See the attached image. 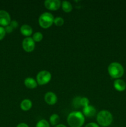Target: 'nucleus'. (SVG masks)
I'll return each mask as SVG.
<instances>
[{
  "mask_svg": "<svg viewBox=\"0 0 126 127\" xmlns=\"http://www.w3.org/2000/svg\"><path fill=\"white\" fill-rule=\"evenodd\" d=\"M32 107V102L30 99H25L21 103V109L23 111H28Z\"/></svg>",
  "mask_w": 126,
  "mask_h": 127,
  "instance_id": "obj_14",
  "label": "nucleus"
},
{
  "mask_svg": "<svg viewBox=\"0 0 126 127\" xmlns=\"http://www.w3.org/2000/svg\"><path fill=\"white\" fill-rule=\"evenodd\" d=\"M6 31H5L4 28L2 26H0V40L3 39L4 37L6 35Z\"/></svg>",
  "mask_w": 126,
  "mask_h": 127,
  "instance_id": "obj_22",
  "label": "nucleus"
},
{
  "mask_svg": "<svg viewBox=\"0 0 126 127\" xmlns=\"http://www.w3.org/2000/svg\"><path fill=\"white\" fill-rule=\"evenodd\" d=\"M21 32L23 36H25L27 37H30V36L32 35L33 33V29L32 27L28 24H23L21 26Z\"/></svg>",
  "mask_w": 126,
  "mask_h": 127,
  "instance_id": "obj_12",
  "label": "nucleus"
},
{
  "mask_svg": "<svg viewBox=\"0 0 126 127\" xmlns=\"http://www.w3.org/2000/svg\"><path fill=\"white\" fill-rule=\"evenodd\" d=\"M96 110L92 105H88L83 109V114L87 117H91L96 114Z\"/></svg>",
  "mask_w": 126,
  "mask_h": 127,
  "instance_id": "obj_11",
  "label": "nucleus"
},
{
  "mask_svg": "<svg viewBox=\"0 0 126 127\" xmlns=\"http://www.w3.org/2000/svg\"><path fill=\"white\" fill-rule=\"evenodd\" d=\"M64 23V19L61 17H56L54 19V24L56 26H62Z\"/></svg>",
  "mask_w": 126,
  "mask_h": 127,
  "instance_id": "obj_19",
  "label": "nucleus"
},
{
  "mask_svg": "<svg viewBox=\"0 0 126 127\" xmlns=\"http://www.w3.org/2000/svg\"><path fill=\"white\" fill-rule=\"evenodd\" d=\"M44 4L47 9L56 11L61 6V2L59 0H46Z\"/></svg>",
  "mask_w": 126,
  "mask_h": 127,
  "instance_id": "obj_7",
  "label": "nucleus"
},
{
  "mask_svg": "<svg viewBox=\"0 0 126 127\" xmlns=\"http://www.w3.org/2000/svg\"><path fill=\"white\" fill-rule=\"evenodd\" d=\"M35 127H50V125L45 119H42L37 122Z\"/></svg>",
  "mask_w": 126,
  "mask_h": 127,
  "instance_id": "obj_18",
  "label": "nucleus"
},
{
  "mask_svg": "<svg viewBox=\"0 0 126 127\" xmlns=\"http://www.w3.org/2000/svg\"><path fill=\"white\" fill-rule=\"evenodd\" d=\"M114 88L119 92H122L126 89V83L124 80L117 79L114 81Z\"/></svg>",
  "mask_w": 126,
  "mask_h": 127,
  "instance_id": "obj_10",
  "label": "nucleus"
},
{
  "mask_svg": "<svg viewBox=\"0 0 126 127\" xmlns=\"http://www.w3.org/2000/svg\"><path fill=\"white\" fill-rule=\"evenodd\" d=\"M4 29H5V31H6V33H11V32L13 31L14 29L12 28V27H11L10 25H8V26H7L5 27Z\"/></svg>",
  "mask_w": 126,
  "mask_h": 127,
  "instance_id": "obj_24",
  "label": "nucleus"
},
{
  "mask_svg": "<svg viewBox=\"0 0 126 127\" xmlns=\"http://www.w3.org/2000/svg\"><path fill=\"white\" fill-rule=\"evenodd\" d=\"M54 127H67L65 126V125H63V124H58V125H57L56 126H55Z\"/></svg>",
  "mask_w": 126,
  "mask_h": 127,
  "instance_id": "obj_27",
  "label": "nucleus"
},
{
  "mask_svg": "<svg viewBox=\"0 0 126 127\" xmlns=\"http://www.w3.org/2000/svg\"><path fill=\"white\" fill-rule=\"evenodd\" d=\"M89 103H90V101H89L88 99L86 97H81V99H80V104H81V107H85L89 105Z\"/></svg>",
  "mask_w": 126,
  "mask_h": 127,
  "instance_id": "obj_21",
  "label": "nucleus"
},
{
  "mask_svg": "<svg viewBox=\"0 0 126 127\" xmlns=\"http://www.w3.org/2000/svg\"><path fill=\"white\" fill-rule=\"evenodd\" d=\"M80 99L81 97H76L73 100V105L75 108H80L81 107L80 104Z\"/></svg>",
  "mask_w": 126,
  "mask_h": 127,
  "instance_id": "obj_20",
  "label": "nucleus"
},
{
  "mask_svg": "<svg viewBox=\"0 0 126 127\" xmlns=\"http://www.w3.org/2000/svg\"><path fill=\"white\" fill-rule=\"evenodd\" d=\"M107 71L111 78L114 79H120L124 73V69L122 64L117 62L110 63L107 68Z\"/></svg>",
  "mask_w": 126,
  "mask_h": 127,
  "instance_id": "obj_2",
  "label": "nucleus"
},
{
  "mask_svg": "<svg viewBox=\"0 0 126 127\" xmlns=\"http://www.w3.org/2000/svg\"><path fill=\"white\" fill-rule=\"evenodd\" d=\"M59 120H60L59 116L56 114H52L50 117H49V123H50L52 126L55 127L57 125H58Z\"/></svg>",
  "mask_w": 126,
  "mask_h": 127,
  "instance_id": "obj_16",
  "label": "nucleus"
},
{
  "mask_svg": "<svg viewBox=\"0 0 126 127\" xmlns=\"http://www.w3.org/2000/svg\"><path fill=\"white\" fill-rule=\"evenodd\" d=\"M67 122L70 127H82L85 123V117L80 111H74L69 114Z\"/></svg>",
  "mask_w": 126,
  "mask_h": 127,
  "instance_id": "obj_1",
  "label": "nucleus"
},
{
  "mask_svg": "<svg viewBox=\"0 0 126 127\" xmlns=\"http://www.w3.org/2000/svg\"><path fill=\"white\" fill-rule=\"evenodd\" d=\"M9 25L13 29H16V28H17V27H18L19 24H18V22H17V21H16V20H13V21H11Z\"/></svg>",
  "mask_w": 126,
  "mask_h": 127,
  "instance_id": "obj_23",
  "label": "nucleus"
},
{
  "mask_svg": "<svg viewBox=\"0 0 126 127\" xmlns=\"http://www.w3.org/2000/svg\"><path fill=\"white\" fill-rule=\"evenodd\" d=\"M61 7L63 11L65 12H70L72 10V5L67 1H63L61 2Z\"/></svg>",
  "mask_w": 126,
  "mask_h": 127,
  "instance_id": "obj_15",
  "label": "nucleus"
},
{
  "mask_svg": "<svg viewBox=\"0 0 126 127\" xmlns=\"http://www.w3.org/2000/svg\"><path fill=\"white\" fill-rule=\"evenodd\" d=\"M44 100L48 105H54L58 101V97L55 93L53 92H48L44 95Z\"/></svg>",
  "mask_w": 126,
  "mask_h": 127,
  "instance_id": "obj_9",
  "label": "nucleus"
},
{
  "mask_svg": "<svg viewBox=\"0 0 126 127\" xmlns=\"http://www.w3.org/2000/svg\"><path fill=\"white\" fill-rule=\"evenodd\" d=\"M54 19L53 15L50 12H43L40 16L38 19V23L42 28L48 29L54 23Z\"/></svg>",
  "mask_w": 126,
  "mask_h": 127,
  "instance_id": "obj_4",
  "label": "nucleus"
},
{
  "mask_svg": "<svg viewBox=\"0 0 126 127\" xmlns=\"http://www.w3.org/2000/svg\"><path fill=\"white\" fill-rule=\"evenodd\" d=\"M37 82L39 85H45L51 79V74L48 71L43 70L40 71L37 75Z\"/></svg>",
  "mask_w": 126,
  "mask_h": 127,
  "instance_id": "obj_5",
  "label": "nucleus"
},
{
  "mask_svg": "<svg viewBox=\"0 0 126 127\" xmlns=\"http://www.w3.org/2000/svg\"><path fill=\"white\" fill-rule=\"evenodd\" d=\"M23 50L27 52H32L35 47V42L32 37H26L23 40L22 43Z\"/></svg>",
  "mask_w": 126,
  "mask_h": 127,
  "instance_id": "obj_6",
  "label": "nucleus"
},
{
  "mask_svg": "<svg viewBox=\"0 0 126 127\" xmlns=\"http://www.w3.org/2000/svg\"><path fill=\"white\" fill-rule=\"evenodd\" d=\"M85 127H99V125H98L97 124H96V123L91 122V123H89V124H86Z\"/></svg>",
  "mask_w": 126,
  "mask_h": 127,
  "instance_id": "obj_25",
  "label": "nucleus"
},
{
  "mask_svg": "<svg viewBox=\"0 0 126 127\" xmlns=\"http://www.w3.org/2000/svg\"><path fill=\"white\" fill-rule=\"evenodd\" d=\"M16 127H29L27 124H25V123H21V124H18Z\"/></svg>",
  "mask_w": 126,
  "mask_h": 127,
  "instance_id": "obj_26",
  "label": "nucleus"
},
{
  "mask_svg": "<svg viewBox=\"0 0 126 127\" xmlns=\"http://www.w3.org/2000/svg\"><path fill=\"white\" fill-rule=\"evenodd\" d=\"M113 117L111 112L107 110H101L98 114L96 117V121L101 126L108 127L112 124Z\"/></svg>",
  "mask_w": 126,
  "mask_h": 127,
  "instance_id": "obj_3",
  "label": "nucleus"
},
{
  "mask_svg": "<svg viewBox=\"0 0 126 127\" xmlns=\"http://www.w3.org/2000/svg\"><path fill=\"white\" fill-rule=\"evenodd\" d=\"M11 21V16L9 14L4 10H0V25L2 27H6L9 25Z\"/></svg>",
  "mask_w": 126,
  "mask_h": 127,
  "instance_id": "obj_8",
  "label": "nucleus"
},
{
  "mask_svg": "<svg viewBox=\"0 0 126 127\" xmlns=\"http://www.w3.org/2000/svg\"><path fill=\"white\" fill-rule=\"evenodd\" d=\"M43 38V35L41 32H37L33 33L32 36V38L35 42H40L42 40Z\"/></svg>",
  "mask_w": 126,
  "mask_h": 127,
  "instance_id": "obj_17",
  "label": "nucleus"
},
{
  "mask_svg": "<svg viewBox=\"0 0 126 127\" xmlns=\"http://www.w3.org/2000/svg\"><path fill=\"white\" fill-rule=\"evenodd\" d=\"M24 84L27 88L30 89H35L38 86L37 80L32 78H27L24 80Z\"/></svg>",
  "mask_w": 126,
  "mask_h": 127,
  "instance_id": "obj_13",
  "label": "nucleus"
}]
</instances>
